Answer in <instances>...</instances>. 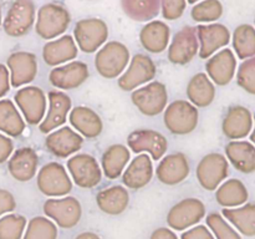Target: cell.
<instances>
[{
    "instance_id": "obj_1",
    "label": "cell",
    "mask_w": 255,
    "mask_h": 239,
    "mask_svg": "<svg viewBox=\"0 0 255 239\" xmlns=\"http://www.w3.org/2000/svg\"><path fill=\"white\" fill-rule=\"evenodd\" d=\"M71 22L69 10L57 2H47L37 11L35 31L41 39L51 40L64 34Z\"/></svg>"
},
{
    "instance_id": "obj_2",
    "label": "cell",
    "mask_w": 255,
    "mask_h": 239,
    "mask_svg": "<svg viewBox=\"0 0 255 239\" xmlns=\"http://www.w3.org/2000/svg\"><path fill=\"white\" fill-rule=\"evenodd\" d=\"M128 62V49L120 41L107 42L95 56V67L105 79H116L126 70Z\"/></svg>"
},
{
    "instance_id": "obj_3",
    "label": "cell",
    "mask_w": 255,
    "mask_h": 239,
    "mask_svg": "<svg viewBox=\"0 0 255 239\" xmlns=\"http://www.w3.org/2000/svg\"><path fill=\"white\" fill-rule=\"evenodd\" d=\"M198 110L186 100H177L164 109V126L171 133L183 136L198 126Z\"/></svg>"
},
{
    "instance_id": "obj_4",
    "label": "cell",
    "mask_w": 255,
    "mask_h": 239,
    "mask_svg": "<svg viewBox=\"0 0 255 239\" xmlns=\"http://www.w3.org/2000/svg\"><path fill=\"white\" fill-rule=\"evenodd\" d=\"M131 100L141 114L152 117L164 111L168 102V92L164 84L152 81L146 86L133 90Z\"/></svg>"
},
{
    "instance_id": "obj_5",
    "label": "cell",
    "mask_w": 255,
    "mask_h": 239,
    "mask_svg": "<svg viewBox=\"0 0 255 239\" xmlns=\"http://www.w3.org/2000/svg\"><path fill=\"white\" fill-rule=\"evenodd\" d=\"M74 37L77 47L86 54L97 51L109 37V27L101 19L91 17L77 21L74 29Z\"/></svg>"
},
{
    "instance_id": "obj_6",
    "label": "cell",
    "mask_w": 255,
    "mask_h": 239,
    "mask_svg": "<svg viewBox=\"0 0 255 239\" xmlns=\"http://www.w3.org/2000/svg\"><path fill=\"white\" fill-rule=\"evenodd\" d=\"M37 188L50 197L65 196L72 189L71 178L61 163L50 162L42 166L37 173Z\"/></svg>"
},
{
    "instance_id": "obj_7",
    "label": "cell",
    "mask_w": 255,
    "mask_h": 239,
    "mask_svg": "<svg viewBox=\"0 0 255 239\" xmlns=\"http://www.w3.org/2000/svg\"><path fill=\"white\" fill-rule=\"evenodd\" d=\"M67 171L80 188H95L102 179V172L97 159L87 153H79L71 157L67 161Z\"/></svg>"
},
{
    "instance_id": "obj_8",
    "label": "cell",
    "mask_w": 255,
    "mask_h": 239,
    "mask_svg": "<svg viewBox=\"0 0 255 239\" xmlns=\"http://www.w3.org/2000/svg\"><path fill=\"white\" fill-rule=\"evenodd\" d=\"M199 184L207 191L218 188L229 174L228 159L221 153H209L201 159L196 169Z\"/></svg>"
},
{
    "instance_id": "obj_9",
    "label": "cell",
    "mask_w": 255,
    "mask_h": 239,
    "mask_svg": "<svg viewBox=\"0 0 255 239\" xmlns=\"http://www.w3.org/2000/svg\"><path fill=\"white\" fill-rule=\"evenodd\" d=\"M35 22V4L32 0H14L2 21L5 34L20 37L30 31Z\"/></svg>"
},
{
    "instance_id": "obj_10",
    "label": "cell",
    "mask_w": 255,
    "mask_h": 239,
    "mask_svg": "<svg viewBox=\"0 0 255 239\" xmlns=\"http://www.w3.org/2000/svg\"><path fill=\"white\" fill-rule=\"evenodd\" d=\"M157 67L153 60L144 54H137L129 60L126 71L120 76L119 87L124 91H132L154 79Z\"/></svg>"
},
{
    "instance_id": "obj_11",
    "label": "cell",
    "mask_w": 255,
    "mask_h": 239,
    "mask_svg": "<svg viewBox=\"0 0 255 239\" xmlns=\"http://www.w3.org/2000/svg\"><path fill=\"white\" fill-rule=\"evenodd\" d=\"M14 100L27 123L32 126L41 123L46 112V95L40 87H22L17 90Z\"/></svg>"
},
{
    "instance_id": "obj_12",
    "label": "cell",
    "mask_w": 255,
    "mask_h": 239,
    "mask_svg": "<svg viewBox=\"0 0 255 239\" xmlns=\"http://www.w3.org/2000/svg\"><path fill=\"white\" fill-rule=\"evenodd\" d=\"M128 148L134 153L147 152L153 161H159L168 148L167 138L154 129H137L127 138Z\"/></svg>"
},
{
    "instance_id": "obj_13",
    "label": "cell",
    "mask_w": 255,
    "mask_h": 239,
    "mask_svg": "<svg viewBox=\"0 0 255 239\" xmlns=\"http://www.w3.org/2000/svg\"><path fill=\"white\" fill-rule=\"evenodd\" d=\"M199 51L197 30L193 26H184L174 35L168 47V60L172 64L186 65L191 62Z\"/></svg>"
},
{
    "instance_id": "obj_14",
    "label": "cell",
    "mask_w": 255,
    "mask_h": 239,
    "mask_svg": "<svg viewBox=\"0 0 255 239\" xmlns=\"http://www.w3.org/2000/svg\"><path fill=\"white\" fill-rule=\"evenodd\" d=\"M196 30L201 59H209L214 52L227 46L231 41V31L223 24L198 25Z\"/></svg>"
},
{
    "instance_id": "obj_15",
    "label": "cell",
    "mask_w": 255,
    "mask_h": 239,
    "mask_svg": "<svg viewBox=\"0 0 255 239\" xmlns=\"http://www.w3.org/2000/svg\"><path fill=\"white\" fill-rule=\"evenodd\" d=\"M89 76V66L85 62L70 61L52 69L49 74V81L56 89L74 90L81 86Z\"/></svg>"
},
{
    "instance_id": "obj_16",
    "label": "cell",
    "mask_w": 255,
    "mask_h": 239,
    "mask_svg": "<svg viewBox=\"0 0 255 239\" xmlns=\"http://www.w3.org/2000/svg\"><path fill=\"white\" fill-rule=\"evenodd\" d=\"M10 70V85L20 87L34 81L37 75L36 56L27 51L12 52L6 60Z\"/></svg>"
},
{
    "instance_id": "obj_17",
    "label": "cell",
    "mask_w": 255,
    "mask_h": 239,
    "mask_svg": "<svg viewBox=\"0 0 255 239\" xmlns=\"http://www.w3.org/2000/svg\"><path fill=\"white\" fill-rule=\"evenodd\" d=\"M82 144H84V138L81 134L67 126L51 132L45 139L47 151L59 158H67L81 149Z\"/></svg>"
},
{
    "instance_id": "obj_18",
    "label": "cell",
    "mask_w": 255,
    "mask_h": 239,
    "mask_svg": "<svg viewBox=\"0 0 255 239\" xmlns=\"http://www.w3.org/2000/svg\"><path fill=\"white\" fill-rule=\"evenodd\" d=\"M254 126L253 115L244 106H232L227 111L222 123V131L229 139H243L251 134Z\"/></svg>"
},
{
    "instance_id": "obj_19",
    "label": "cell",
    "mask_w": 255,
    "mask_h": 239,
    "mask_svg": "<svg viewBox=\"0 0 255 239\" xmlns=\"http://www.w3.org/2000/svg\"><path fill=\"white\" fill-rule=\"evenodd\" d=\"M207 76L218 86H226L233 80L237 71V59L231 49H223L206 62Z\"/></svg>"
},
{
    "instance_id": "obj_20",
    "label": "cell",
    "mask_w": 255,
    "mask_h": 239,
    "mask_svg": "<svg viewBox=\"0 0 255 239\" xmlns=\"http://www.w3.org/2000/svg\"><path fill=\"white\" fill-rule=\"evenodd\" d=\"M72 101L67 94L52 90L49 92V110L47 115L44 117L41 123L39 124V129L42 133H49L52 129L62 126L66 122L67 114L71 111Z\"/></svg>"
},
{
    "instance_id": "obj_21",
    "label": "cell",
    "mask_w": 255,
    "mask_h": 239,
    "mask_svg": "<svg viewBox=\"0 0 255 239\" xmlns=\"http://www.w3.org/2000/svg\"><path fill=\"white\" fill-rule=\"evenodd\" d=\"M189 163L186 154L177 152L163 157L157 166L156 176L167 186H176L188 177Z\"/></svg>"
},
{
    "instance_id": "obj_22",
    "label": "cell",
    "mask_w": 255,
    "mask_h": 239,
    "mask_svg": "<svg viewBox=\"0 0 255 239\" xmlns=\"http://www.w3.org/2000/svg\"><path fill=\"white\" fill-rule=\"evenodd\" d=\"M39 166V156L30 147L16 149L7 162V169L14 179L27 182L35 177Z\"/></svg>"
},
{
    "instance_id": "obj_23",
    "label": "cell",
    "mask_w": 255,
    "mask_h": 239,
    "mask_svg": "<svg viewBox=\"0 0 255 239\" xmlns=\"http://www.w3.org/2000/svg\"><path fill=\"white\" fill-rule=\"evenodd\" d=\"M153 177V164L148 154L141 153L131 161L122 173V182L129 189H141L151 182Z\"/></svg>"
},
{
    "instance_id": "obj_24",
    "label": "cell",
    "mask_w": 255,
    "mask_h": 239,
    "mask_svg": "<svg viewBox=\"0 0 255 239\" xmlns=\"http://www.w3.org/2000/svg\"><path fill=\"white\" fill-rule=\"evenodd\" d=\"M77 45L71 35H64L57 40L46 42L42 49V59L49 66H59L77 56Z\"/></svg>"
},
{
    "instance_id": "obj_25",
    "label": "cell",
    "mask_w": 255,
    "mask_h": 239,
    "mask_svg": "<svg viewBox=\"0 0 255 239\" xmlns=\"http://www.w3.org/2000/svg\"><path fill=\"white\" fill-rule=\"evenodd\" d=\"M69 121L77 133L86 138H96L104 129V123L99 115L86 106H76L70 111Z\"/></svg>"
},
{
    "instance_id": "obj_26",
    "label": "cell",
    "mask_w": 255,
    "mask_h": 239,
    "mask_svg": "<svg viewBox=\"0 0 255 239\" xmlns=\"http://www.w3.org/2000/svg\"><path fill=\"white\" fill-rule=\"evenodd\" d=\"M169 36H171V30L166 22L152 20L142 27L139 32V41L148 52L161 54L167 49Z\"/></svg>"
},
{
    "instance_id": "obj_27",
    "label": "cell",
    "mask_w": 255,
    "mask_h": 239,
    "mask_svg": "<svg viewBox=\"0 0 255 239\" xmlns=\"http://www.w3.org/2000/svg\"><path fill=\"white\" fill-rule=\"evenodd\" d=\"M227 159L242 173L255 172V146L249 141H231L226 146Z\"/></svg>"
},
{
    "instance_id": "obj_28",
    "label": "cell",
    "mask_w": 255,
    "mask_h": 239,
    "mask_svg": "<svg viewBox=\"0 0 255 239\" xmlns=\"http://www.w3.org/2000/svg\"><path fill=\"white\" fill-rule=\"evenodd\" d=\"M187 97L196 107H207L216 99V87L207 74L194 75L187 86Z\"/></svg>"
},
{
    "instance_id": "obj_29",
    "label": "cell",
    "mask_w": 255,
    "mask_h": 239,
    "mask_svg": "<svg viewBox=\"0 0 255 239\" xmlns=\"http://www.w3.org/2000/svg\"><path fill=\"white\" fill-rule=\"evenodd\" d=\"M129 161V151L124 144H112L102 154V171L109 179H117Z\"/></svg>"
},
{
    "instance_id": "obj_30",
    "label": "cell",
    "mask_w": 255,
    "mask_h": 239,
    "mask_svg": "<svg viewBox=\"0 0 255 239\" xmlns=\"http://www.w3.org/2000/svg\"><path fill=\"white\" fill-rule=\"evenodd\" d=\"M216 198L224 207H238L248 201L249 193L241 179L231 178L217 188Z\"/></svg>"
},
{
    "instance_id": "obj_31",
    "label": "cell",
    "mask_w": 255,
    "mask_h": 239,
    "mask_svg": "<svg viewBox=\"0 0 255 239\" xmlns=\"http://www.w3.org/2000/svg\"><path fill=\"white\" fill-rule=\"evenodd\" d=\"M45 212L54 218L59 219L64 226L74 224L79 221L80 203L72 197L62 199H49L45 203Z\"/></svg>"
},
{
    "instance_id": "obj_32",
    "label": "cell",
    "mask_w": 255,
    "mask_h": 239,
    "mask_svg": "<svg viewBox=\"0 0 255 239\" xmlns=\"http://www.w3.org/2000/svg\"><path fill=\"white\" fill-rule=\"evenodd\" d=\"M128 192L122 186L104 188L96 196V202L102 211L107 213H120L128 204Z\"/></svg>"
},
{
    "instance_id": "obj_33",
    "label": "cell",
    "mask_w": 255,
    "mask_h": 239,
    "mask_svg": "<svg viewBox=\"0 0 255 239\" xmlns=\"http://www.w3.org/2000/svg\"><path fill=\"white\" fill-rule=\"evenodd\" d=\"M0 131L19 137L25 131V122L11 100H0Z\"/></svg>"
},
{
    "instance_id": "obj_34",
    "label": "cell",
    "mask_w": 255,
    "mask_h": 239,
    "mask_svg": "<svg viewBox=\"0 0 255 239\" xmlns=\"http://www.w3.org/2000/svg\"><path fill=\"white\" fill-rule=\"evenodd\" d=\"M125 14L136 21L154 19L161 10V0H121Z\"/></svg>"
},
{
    "instance_id": "obj_35",
    "label": "cell",
    "mask_w": 255,
    "mask_h": 239,
    "mask_svg": "<svg viewBox=\"0 0 255 239\" xmlns=\"http://www.w3.org/2000/svg\"><path fill=\"white\" fill-rule=\"evenodd\" d=\"M233 49L241 60L255 56V27L242 24L233 32Z\"/></svg>"
},
{
    "instance_id": "obj_36",
    "label": "cell",
    "mask_w": 255,
    "mask_h": 239,
    "mask_svg": "<svg viewBox=\"0 0 255 239\" xmlns=\"http://www.w3.org/2000/svg\"><path fill=\"white\" fill-rule=\"evenodd\" d=\"M203 203L196 198H188L183 199L176 207H173L169 214V219L174 226H181V224L191 223L196 219L198 221V218L203 216Z\"/></svg>"
},
{
    "instance_id": "obj_37",
    "label": "cell",
    "mask_w": 255,
    "mask_h": 239,
    "mask_svg": "<svg viewBox=\"0 0 255 239\" xmlns=\"http://www.w3.org/2000/svg\"><path fill=\"white\" fill-rule=\"evenodd\" d=\"M224 214L242 233L255 236V203H248L237 209H224Z\"/></svg>"
},
{
    "instance_id": "obj_38",
    "label": "cell",
    "mask_w": 255,
    "mask_h": 239,
    "mask_svg": "<svg viewBox=\"0 0 255 239\" xmlns=\"http://www.w3.org/2000/svg\"><path fill=\"white\" fill-rule=\"evenodd\" d=\"M223 15V5L219 0H202L192 7L191 16L197 22H212Z\"/></svg>"
},
{
    "instance_id": "obj_39",
    "label": "cell",
    "mask_w": 255,
    "mask_h": 239,
    "mask_svg": "<svg viewBox=\"0 0 255 239\" xmlns=\"http://www.w3.org/2000/svg\"><path fill=\"white\" fill-rule=\"evenodd\" d=\"M237 82L246 92L255 95V56L247 59L239 65Z\"/></svg>"
},
{
    "instance_id": "obj_40",
    "label": "cell",
    "mask_w": 255,
    "mask_h": 239,
    "mask_svg": "<svg viewBox=\"0 0 255 239\" xmlns=\"http://www.w3.org/2000/svg\"><path fill=\"white\" fill-rule=\"evenodd\" d=\"M187 0H161L162 16L166 20H177L186 10Z\"/></svg>"
},
{
    "instance_id": "obj_41",
    "label": "cell",
    "mask_w": 255,
    "mask_h": 239,
    "mask_svg": "<svg viewBox=\"0 0 255 239\" xmlns=\"http://www.w3.org/2000/svg\"><path fill=\"white\" fill-rule=\"evenodd\" d=\"M24 221L20 217H6L0 221V238H14L19 233V228Z\"/></svg>"
},
{
    "instance_id": "obj_42",
    "label": "cell",
    "mask_w": 255,
    "mask_h": 239,
    "mask_svg": "<svg viewBox=\"0 0 255 239\" xmlns=\"http://www.w3.org/2000/svg\"><path fill=\"white\" fill-rule=\"evenodd\" d=\"M209 223L213 227L221 239H241V237L218 216V214H212L209 217Z\"/></svg>"
},
{
    "instance_id": "obj_43",
    "label": "cell",
    "mask_w": 255,
    "mask_h": 239,
    "mask_svg": "<svg viewBox=\"0 0 255 239\" xmlns=\"http://www.w3.org/2000/svg\"><path fill=\"white\" fill-rule=\"evenodd\" d=\"M14 149V143L9 137L0 133V163H4L6 159L10 158Z\"/></svg>"
},
{
    "instance_id": "obj_44",
    "label": "cell",
    "mask_w": 255,
    "mask_h": 239,
    "mask_svg": "<svg viewBox=\"0 0 255 239\" xmlns=\"http://www.w3.org/2000/svg\"><path fill=\"white\" fill-rule=\"evenodd\" d=\"M14 207L15 201L12 194L5 189H0V214L11 211V209H14Z\"/></svg>"
},
{
    "instance_id": "obj_45",
    "label": "cell",
    "mask_w": 255,
    "mask_h": 239,
    "mask_svg": "<svg viewBox=\"0 0 255 239\" xmlns=\"http://www.w3.org/2000/svg\"><path fill=\"white\" fill-rule=\"evenodd\" d=\"M10 90V74L5 65L0 64V99Z\"/></svg>"
},
{
    "instance_id": "obj_46",
    "label": "cell",
    "mask_w": 255,
    "mask_h": 239,
    "mask_svg": "<svg viewBox=\"0 0 255 239\" xmlns=\"http://www.w3.org/2000/svg\"><path fill=\"white\" fill-rule=\"evenodd\" d=\"M253 120H254V129L251 132V142L255 146V115H254Z\"/></svg>"
},
{
    "instance_id": "obj_47",
    "label": "cell",
    "mask_w": 255,
    "mask_h": 239,
    "mask_svg": "<svg viewBox=\"0 0 255 239\" xmlns=\"http://www.w3.org/2000/svg\"><path fill=\"white\" fill-rule=\"evenodd\" d=\"M188 1V4H196L197 1H199V0H187Z\"/></svg>"
},
{
    "instance_id": "obj_48",
    "label": "cell",
    "mask_w": 255,
    "mask_h": 239,
    "mask_svg": "<svg viewBox=\"0 0 255 239\" xmlns=\"http://www.w3.org/2000/svg\"><path fill=\"white\" fill-rule=\"evenodd\" d=\"M0 25H1V9H0Z\"/></svg>"
},
{
    "instance_id": "obj_49",
    "label": "cell",
    "mask_w": 255,
    "mask_h": 239,
    "mask_svg": "<svg viewBox=\"0 0 255 239\" xmlns=\"http://www.w3.org/2000/svg\"><path fill=\"white\" fill-rule=\"evenodd\" d=\"M254 24H255V17H254Z\"/></svg>"
}]
</instances>
